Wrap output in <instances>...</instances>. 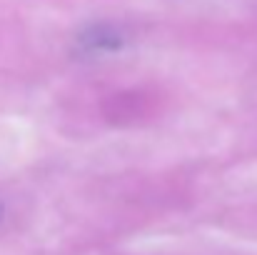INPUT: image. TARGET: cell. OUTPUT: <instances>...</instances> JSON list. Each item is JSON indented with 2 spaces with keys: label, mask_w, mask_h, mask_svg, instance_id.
I'll return each instance as SVG.
<instances>
[{
  "label": "cell",
  "mask_w": 257,
  "mask_h": 255,
  "mask_svg": "<svg viewBox=\"0 0 257 255\" xmlns=\"http://www.w3.org/2000/svg\"><path fill=\"white\" fill-rule=\"evenodd\" d=\"M122 43H125L122 33H117L112 25H95V28H90L85 35L80 38V45H83L85 50H97V53H102V50H115V48H120Z\"/></svg>",
  "instance_id": "obj_1"
}]
</instances>
